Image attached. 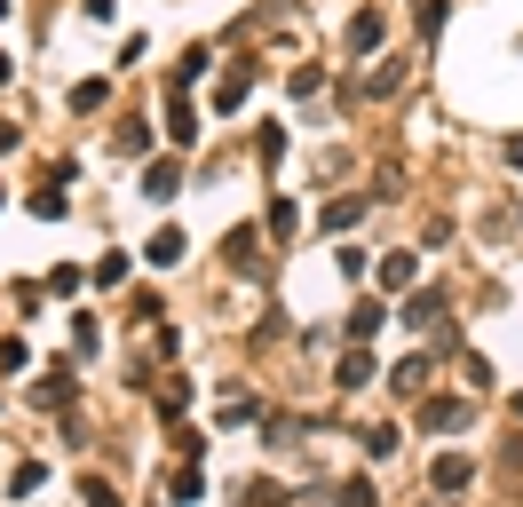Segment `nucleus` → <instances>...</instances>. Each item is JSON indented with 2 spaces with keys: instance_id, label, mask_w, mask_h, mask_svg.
<instances>
[{
  "instance_id": "f257e3e1",
  "label": "nucleus",
  "mask_w": 523,
  "mask_h": 507,
  "mask_svg": "<svg viewBox=\"0 0 523 507\" xmlns=\"http://www.w3.org/2000/svg\"><path fill=\"white\" fill-rule=\"evenodd\" d=\"M175 191H183V167L175 159H151L143 167V199H175Z\"/></svg>"
},
{
  "instance_id": "f03ea898",
  "label": "nucleus",
  "mask_w": 523,
  "mask_h": 507,
  "mask_svg": "<svg viewBox=\"0 0 523 507\" xmlns=\"http://www.w3.org/2000/svg\"><path fill=\"white\" fill-rule=\"evenodd\" d=\"M143 262H151V270H175V262H183V230H151Z\"/></svg>"
},
{
  "instance_id": "7ed1b4c3",
  "label": "nucleus",
  "mask_w": 523,
  "mask_h": 507,
  "mask_svg": "<svg viewBox=\"0 0 523 507\" xmlns=\"http://www.w3.org/2000/svg\"><path fill=\"white\" fill-rule=\"evenodd\" d=\"M413 254H381V270H373V278H381V294H405V286H413Z\"/></svg>"
},
{
  "instance_id": "20e7f679",
  "label": "nucleus",
  "mask_w": 523,
  "mask_h": 507,
  "mask_svg": "<svg viewBox=\"0 0 523 507\" xmlns=\"http://www.w3.org/2000/svg\"><path fill=\"white\" fill-rule=\"evenodd\" d=\"M167 135H175V143H199V119H191V96H183V88L167 96Z\"/></svg>"
},
{
  "instance_id": "39448f33",
  "label": "nucleus",
  "mask_w": 523,
  "mask_h": 507,
  "mask_svg": "<svg viewBox=\"0 0 523 507\" xmlns=\"http://www.w3.org/2000/svg\"><path fill=\"white\" fill-rule=\"evenodd\" d=\"M246 88H254V64H230V72H222V88H214V103H222V111H238Z\"/></svg>"
},
{
  "instance_id": "423d86ee",
  "label": "nucleus",
  "mask_w": 523,
  "mask_h": 507,
  "mask_svg": "<svg viewBox=\"0 0 523 507\" xmlns=\"http://www.w3.org/2000/svg\"><path fill=\"white\" fill-rule=\"evenodd\" d=\"M460 420H468V405H460V397H436V405L420 412V428H460Z\"/></svg>"
},
{
  "instance_id": "0eeeda50",
  "label": "nucleus",
  "mask_w": 523,
  "mask_h": 507,
  "mask_svg": "<svg viewBox=\"0 0 523 507\" xmlns=\"http://www.w3.org/2000/svg\"><path fill=\"white\" fill-rule=\"evenodd\" d=\"M349 48H357V56H365V48H381V8H365V16L349 24Z\"/></svg>"
},
{
  "instance_id": "6e6552de",
  "label": "nucleus",
  "mask_w": 523,
  "mask_h": 507,
  "mask_svg": "<svg viewBox=\"0 0 523 507\" xmlns=\"http://www.w3.org/2000/svg\"><path fill=\"white\" fill-rule=\"evenodd\" d=\"M468 476H476V468H468V460H460V452H444V460H436V492H460V484H468Z\"/></svg>"
},
{
  "instance_id": "1a4fd4ad",
  "label": "nucleus",
  "mask_w": 523,
  "mask_h": 507,
  "mask_svg": "<svg viewBox=\"0 0 523 507\" xmlns=\"http://www.w3.org/2000/svg\"><path fill=\"white\" fill-rule=\"evenodd\" d=\"M365 381H373V357L349 349V357H341V389H365Z\"/></svg>"
},
{
  "instance_id": "9d476101",
  "label": "nucleus",
  "mask_w": 523,
  "mask_h": 507,
  "mask_svg": "<svg viewBox=\"0 0 523 507\" xmlns=\"http://www.w3.org/2000/svg\"><path fill=\"white\" fill-rule=\"evenodd\" d=\"M436 309H444V294H413L405 302V325H436Z\"/></svg>"
},
{
  "instance_id": "9b49d317",
  "label": "nucleus",
  "mask_w": 523,
  "mask_h": 507,
  "mask_svg": "<svg viewBox=\"0 0 523 507\" xmlns=\"http://www.w3.org/2000/svg\"><path fill=\"white\" fill-rule=\"evenodd\" d=\"M349 333H357V341H373V333H381V302H365V309H349Z\"/></svg>"
},
{
  "instance_id": "f8f14e48",
  "label": "nucleus",
  "mask_w": 523,
  "mask_h": 507,
  "mask_svg": "<svg viewBox=\"0 0 523 507\" xmlns=\"http://www.w3.org/2000/svg\"><path fill=\"white\" fill-rule=\"evenodd\" d=\"M254 151H262V167H270V159H286V127H270V119H262V143H254Z\"/></svg>"
},
{
  "instance_id": "ddd939ff",
  "label": "nucleus",
  "mask_w": 523,
  "mask_h": 507,
  "mask_svg": "<svg viewBox=\"0 0 523 507\" xmlns=\"http://www.w3.org/2000/svg\"><path fill=\"white\" fill-rule=\"evenodd\" d=\"M72 111H104V80H80L72 88Z\"/></svg>"
},
{
  "instance_id": "4468645a",
  "label": "nucleus",
  "mask_w": 523,
  "mask_h": 507,
  "mask_svg": "<svg viewBox=\"0 0 523 507\" xmlns=\"http://www.w3.org/2000/svg\"><path fill=\"white\" fill-rule=\"evenodd\" d=\"M32 214H40V222H56V214H64V191H56V183H48V191H32Z\"/></svg>"
},
{
  "instance_id": "2eb2a0df",
  "label": "nucleus",
  "mask_w": 523,
  "mask_h": 507,
  "mask_svg": "<svg viewBox=\"0 0 523 507\" xmlns=\"http://www.w3.org/2000/svg\"><path fill=\"white\" fill-rule=\"evenodd\" d=\"M24 365H32V349L24 341H0V373H24Z\"/></svg>"
},
{
  "instance_id": "dca6fc26",
  "label": "nucleus",
  "mask_w": 523,
  "mask_h": 507,
  "mask_svg": "<svg viewBox=\"0 0 523 507\" xmlns=\"http://www.w3.org/2000/svg\"><path fill=\"white\" fill-rule=\"evenodd\" d=\"M508 167H523V127H516V135H508Z\"/></svg>"
},
{
  "instance_id": "f3484780",
  "label": "nucleus",
  "mask_w": 523,
  "mask_h": 507,
  "mask_svg": "<svg viewBox=\"0 0 523 507\" xmlns=\"http://www.w3.org/2000/svg\"><path fill=\"white\" fill-rule=\"evenodd\" d=\"M0 151H16V127H8V119H0Z\"/></svg>"
},
{
  "instance_id": "a211bd4d",
  "label": "nucleus",
  "mask_w": 523,
  "mask_h": 507,
  "mask_svg": "<svg viewBox=\"0 0 523 507\" xmlns=\"http://www.w3.org/2000/svg\"><path fill=\"white\" fill-rule=\"evenodd\" d=\"M80 8H88V16H111V0H80Z\"/></svg>"
},
{
  "instance_id": "6ab92c4d",
  "label": "nucleus",
  "mask_w": 523,
  "mask_h": 507,
  "mask_svg": "<svg viewBox=\"0 0 523 507\" xmlns=\"http://www.w3.org/2000/svg\"><path fill=\"white\" fill-rule=\"evenodd\" d=\"M8 72H16V64H8V48H0V80H8Z\"/></svg>"
},
{
  "instance_id": "aec40b11",
  "label": "nucleus",
  "mask_w": 523,
  "mask_h": 507,
  "mask_svg": "<svg viewBox=\"0 0 523 507\" xmlns=\"http://www.w3.org/2000/svg\"><path fill=\"white\" fill-rule=\"evenodd\" d=\"M0 16H8V0H0Z\"/></svg>"
},
{
  "instance_id": "412c9836",
  "label": "nucleus",
  "mask_w": 523,
  "mask_h": 507,
  "mask_svg": "<svg viewBox=\"0 0 523 507\" xmlns=\"http://www.w3.org/2000/svg\"><path fill=\"white\" fill-rule=\"evenodd\" d=\"M516 412H523V397H516Z\"/></svg>"
}]
</instances>
